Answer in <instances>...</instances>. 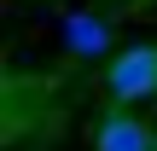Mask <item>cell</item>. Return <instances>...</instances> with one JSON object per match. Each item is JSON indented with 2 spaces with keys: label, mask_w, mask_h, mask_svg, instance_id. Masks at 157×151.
Instances as JSON below:
<instances>
[{
  "label": "cell",
  "mask_w": 157,
  "mask_h": 151,
  "mask_svg": "<svg viewBox=\"0 0 157 151\" xmlns=\"http://www.w3.org/2000/svg\"><path fill=\"white\" fill-rule=\"evenodd\" d=\"M64 47H70L76 58H99V52L111 47V23L93 17V12H70V17H64Z\"/></svg>",
  "instance_id": "obj_3"
},
{
  "label": "cell",
  "mask_w": 157,
  "mask_h": 151,
  "mask_svg": "<svg viewBox=\"0 0 157 151\" xmlns=\"http://www.w3.org/2000/svg\"><path fill=\"white\" fill-rule=\"evenodd\" d=\"M93 145H99V151H157V134L140 122V116H128V111H111V116L99 122Z\"/></svg>",
  "instance_id": "obj_2"
},
{
  "label": "cell",
  "mask_w": 157,
  "mask_h": 151,
  "mask_svg": "<svg viewBox=\"0 0 157 151\" xmlns=\"http://www.w3.org/2000/svg\"><path fill=\"white\" fill-rule=\"evenodd\" d=\"M105 93H111L117 105H140V99L157 93V47H151V41L122 47V52L111 58V70H105Z\"/></svg>",
  "instance_id": "obj_1"
}]
</instances>
